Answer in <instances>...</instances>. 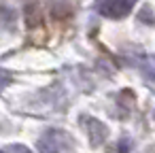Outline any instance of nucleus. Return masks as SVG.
Here are the masks:
<instances>
[{
	"label": "nucleus",
	"mask_w": 155,
	"mask_h": 153,
	"mask_svg": "<svg viewBox=\"0 0 155 153\" xmlns=\"http://www.w3.org/2000/svg\"><path fill=\"white\" fill-rule=\"evenodd\" d=\"M130 147H132V142L127 138H121L117 145V153H130Z\"/></svg>",
	"instance_id": "obj_9"
},
{
	"label": "nucleus",
	"mask_w": 155,
	"mask_h": 153,
	"mask_svg": "<svg viewBox=\"0 0 155 153\" xmlns=\"http://www.w3.org/2000/svg\"><path fill=\"white\" fill-rule=\"evenodd\" d=\"M26 17H28V26H38V24H41L38 5H28V7H26Z\"/></svg>",
	"instance_id": "obj_6"
},
{
	"label": "nucleus",
	"mask_w": 155,
	"mask_h": 153,
	"mask_svg": "<svg viewBox=\"0 0 155 153\" xmlns=\"http://www.w3.org/2000/svg\"><path fill=\"white\" fill-rule=\"evenodd\" d=\"M85 121H87V123H85V128H87L89 142H91L94 147L102 145V142L108 138V128H106V125H104L100 119H94V117H87Z\"/></svg>",
	"instance_id": "obj_2"
},
{
	"label": "nucleus",
	"mask_w": 155,
	"mask_h": 153,
	"mask_svg": "<svg viewBox=\"0 0 155 153\" xmlns=\"http://www.w3.org/2000/svg\"><path fill=\"white\" fill-rule=\"evenodd\" d=\"M11 83V75L7 72V70H2V68H0V91H2L7 85Z\"/></svg>",
	"instance_id": "obj_8"
},
{
	"label": "nucleus",
	"mask_w": 155,
	"mask_h": 153,
	"mask_svg": "<svg viewBox=\"0 0 155 153\" xmlns=\"http://www.w3.org/2000/svg\"><path fill=\"white\" fill-rule=\"evenodd\" d=\"M0 28L13 30L15 28V11L9 7H0Z\"/></svg>",
	"instance_id": "obj_4"
},
{
	"label": "nucleus",
	"mask_w": 155,
	"mask_h": 153,
	"mask_svg": "<svg viewBox=\"0 0 155 153\" xmlns=\"http://www.w3.org/2000/svg\"><path fill=\"white\" fill-rule=\"evenodd\" d=\"M140 68H142L144 77L155 79V55H144L142 62H140Z\"/></svg>",
	"instance_id": "obj_5"
},
{
	"label": "nucleus",
	"mask_w": 155,
	"mask_h": 153,
	"mask_svg": "<svg viewBox=\"0 0 155 153\" xmlns=\"http://www.w3.org/2000/svg\"><path fill=\"white\" fill-rule=\"evenodd\" d=\"M136 2L138 0H104L100 5V13L104 17H110V19H121L132 11V7Z\"/></svg>",
	"instance_id": "obj_1"
},
{
	"label": "nucleus",
	"mask_w": 155,
	"mask_h": 153,
	"mask_svg": "<svg viewBox=\"0 0 155 153\" xmlns=\"http://www.w3.org/2000/svg\"><path fill=\"white\" fill-rule=\"evenodd\" d=\"M60 147H62V140H60V134L55 130L45 132L38 140V151L41 153H60Z\"/></svg>",
	"instance_id": "obj_3"
},
{
	"label": "nucleus",
	"mask_w": 155,
	"mask_h": 153,
	"mask_svg": "<svg viewBox=\"0 0 155 153\" xmlns=\"http://www.w3.org/2000/svg\"><path fill=\"white\" fill-rule=\"evenodd\" d=\"M138 19H140L142 24H147V26H153V24H155V15H153V11H151L149 7H144V9L138 13Z\"/></svg>",
	"instance_id": "obj_7"
}]
</instances>
